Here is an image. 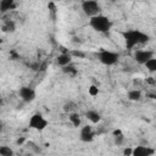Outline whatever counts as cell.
<instances>
[{
    "instance_id": "obj_3",
    "label": "cell",
    "mask_w": 156,
    "mask_h": 156,
    "mask_svg": "<svg viewBox=\"0 0 156 156\" xmlns=\"http://www.w3.org/2000/svg\"><path fill=\"white\" fill-rule=\"evenodd\" d=\"M80 6H82V10H83L84 15L88 16L89 18L101 13V6L95 0H85V1L82 2Z\"/></svg>"
},
{
    "instance_id": "obj_10",
    "label": "cell",
    "mask_w": 156,
    "mask_h": 156,
    "mask_svg": "<svg viewBox=\"0 0 156 156\" xmlns=\"http://www.w3.org/2000/svg\"><path fill=\"white\" fill-rule=\"evenodd\" d=\"M72 62V56L71 54H67V52H62L57 57H56V63L61 67H66L68 65H71Z\"/></svg>"
},
{
    "instance_id": "obj_24",
    "label": "cell",
    "mask_w": 156,
    "mask_h": 156,
    "mask_svg": "<svg viewBox=\"0 0 156 156\" xmlns=\"http://www.w3.org/2000/svg\"><path fill=\"white\" fill-rule=\"evenodd\" d=\"M71 56H78V57H84L85 54L82 52V51H72L71 52Z\"/></svg>"
},
{
    "instance_id": "obj_2",
    "label": "cell",
    "mask_w": 156,
    "mask_h": 156,
    "mask_svg": "<svg viewBox=\"0 0 156 156\" xmlns=\"http://www.w3.org/2000/svg\"><path fill=\"white\" fill-rule=\"evenodd\" d=\"M112 21L102 13L89 18V26L98 33H107L112 28Z\"/></svg>"
},
{
    "instance_id": "obj_12",
    "label": "cell",
    "mask_w": 156,
    "mask_h": 156,
    "mask_svg": "<svg viewBox=\"0 0 156 156\" xmlns=\"http://www.w3.org/2000/svg\"><path fill=\"white\" fill-rule=\"evenodd\" d=\"M15 6H16V4L13 0H1L0 1V11L1 12L12 10V9H15Z\"/></svg>"
},
{
    "instance_id": "obj_23",
    "label": "cell",
    "mask_w": 156,
    "mask_h": 156,
    "mask_svg": "<svg viewBox=\"0 0 156 156\" xmlns=\"http://www.w3.org/2000/svg\"><path fill=\"white\" fill-rule=\"evenodd\" d=\"M132 151H133V147H124L123 149V156H132Z\"/></svg>"
},
{
    "instance_id": "obj_28",
    "label": "cell",
    "mask_w": 156,
    "mask_h": 156,
    "mask_svg": "<svg viewBox=\"0 0 156 156\" xmlns=\"http://www.w3.org/2000/svg\"><path fill=\"white\" fill-rule=\"evenodd\" d=\"M2 43H4V39H2V38H0V45H1Z\"/></svg>"
},
{
    "instance_id": "obj_22",
    "label": "cell",
    "mask_w": 156,
    "mask_h": 156,
    "mask_svg": "<svg viewBox=\"0 0 156 156\" xmlns=\"http://www.w3.org/2000/svg\"><path fill=\"white\" fill-rule=\"evenodd\" d=\"M27 146H28V149H30L33 152H37V154L40 152V149H39L33 141H27Z\"/></svg>"
},
{
    "instance_id": "obj_29",
    "label": "cell",
    "mask_w": 156,
    "mask_h": 156,
    "mask_svg": "<svg viewBox=\"0 0 156 156\" xmlns=\"http://www.w3.org/2000/svg\"><path fill=\"white\" fill-rule=\"evenodd\" d=\"M0 105H1V99H0Z\"/></svg>"
},
{
    "instance_id": "obj_15",
    "label": "cell",
    "mask_w": 156,
    "mask_h": 156,
    "mask_svg": "<svg viewBox=\"0 0 156 156\" xmlns=\"http://www.w3.org/2000/svg\"><path fill=\"white\" fill-rule=\"evenodd\" d=\"M0 156H15V152L10 146L1 145L0 146Z\"/></svg>"
},
{
    "instance_id": "obj_14",
    "label": "cell",
    "mask_w": 156,
    "mask_h": 156,
    "mask_svg": "<svg viewBox=\"0 0 156 156\" xmlns=\"http://www.w3.org/2000/svg\"><path fill=\"white\" fill-rule=\"evenodd\" d=\"M127 96L130 101H139L141 99V91L139 89H132L128 91Z\"/></svg>"
},
{
    "instance_id": "obj_13",
    "label": "cell",
    "mask_w": 156,
    "mask_h": 156,
    "mask_svg": "<svg viewBox=\"0 0 156 156\" xmlns=\"http://www.w3.org/2000/svg\"><path fill=\"white\" fill-rule=\"evenodd\" d=\"M68 119L71 122V124L73 127H79L82 124V118L79 116L78 112H72V113H68Z\"/></svg>"
},
{
    "instance_id": "obj_9",
    "label": "cell",
    "mask_w": 156,
    "mask_h": 156,
    "mask_svg": "<svg viewBox=\"0 0 156 156\" xmlns=\"http://www.w3.org/2000/svg\"><path fill=\"white\" fill-rule=\"evenodd\" d=\"M94 139V132L90 126H84L80 129V140L84 143H90Z\"/></svg>"
},
{
    "instance_id": "obj_17",
    "label": "cell",
    "mask_w": 156,
    "mask_h": 156,
    "mask_svg": "<svg viewBox=\"0 0 156 156\" xmlns=\"http://www.w3.org/2000/svg\"><path fill=\"white\" fill-rule=\"evenodd\" d=\"M76 107H77V105L73 101H68L63 105V111L67 113H72V112H76Z\"/></svg>"
},
{
    "instance_id": "obj_20",
    "label": "cell",
    "mask_w": 156,
    "mask_h": 156,
    "mask_svg": "<svg viewBox=\"0 0 156 156\" xmlns=\"http://www.w3.org/2000/svg\"><path fill=\"white\" fill-rule=\"evenodd\" d=\"M99 88H98V85H90L89 88H88V94L90 95V96H98L99 95Z\"/></svg>"
},
{
    "instance_id": "obj_8",
    "label": "cell",
    "mask_w": 156,
    "mask_h": 156,
    "mask_svg": "<svg viewBox=\"0 0 156 156\" xmlns=\"http://www.w3.org/2000/svg\"><path fill=\"white\" fill-rule=\"evenodd\" d=\"M152 155H155V149L149 145H138L132 151V156H152Z\"/></svg>"
},
{
    "instance_id": "obj_1",
    "label": "cell",
    "mask_w": 156,
    "mask_h": 156,
    "mask_svg": "<svg viewBox=\"0 0 156 156\" xmlns=\"http://www.w3.org/2000/svg\"><path fill=\"white\" fill-rule=\"evenodd\" d=\"M123 38H124V41H126V46L129 50H132L136 45L147 43L149 39H150V37L146 33H144L141 30H138V29H130V30L124 32Z\"/></svg>"
},
{
    "instance_id": "obj_18",
    "label": "cell",
    "mask_w": 156,
    "mask_h": 156,
    "mask_svg": "<svg viewBox=\"0 0 156 156\" xmlns=\"http://www.w3.org/2000/svg\"><path fill=\"white\" fill-rule=\"evenodd\" d=\"M15 29H16V26H15V23L12 21H7L2 26V30L4 32H15Z\"/></svg>"
},
{
    "instance_id": "obj_4",
    "label": "cell",
    "mask_w": 156,
    "mask_h": 156,
    "mask_svg": "<svg viewBox=\"0 0 156 156\" xmlns=\"http://www.w3.org/2000/svg\"><path fill=\"white\" fill-rule=\"evenodd\" d=\"M98 58H99V61L102 65H105V66H112V65H115L118 61L119 54H117L115 51H111V50H101L98 54Z\"/></svg>"
},
{
    "instance_id": "obj_25",
    "label": "cell",
    "mask_w": 156,
    "mask_h": 156,
    "mask_svg": "<svg viewBox=\"0 0 156 156\" xmlns=\"http://www.w3.org/2000/svg\"><path fill=\"white\" fill-rule=\"evenodd\" d=\"M4 132V123H2V121H0V133H2Z\"/></svg>"
},
{
    "instance_id": "obj_6",
    "label": "cell",
    "mask_w": 156,
    "mask_h": 156,
    "mask_svg": "<svg viewBox=\"0 0 156 156\" xmlns=\"http://www.w3.org/2000/svg\"><path fill=\"white\" fill-rule=\"evenodd\" d=\"M152 57H155V52L152 50H136L134 52V60L139 65H145Z\"/></svg>"
},
{
    "instance_id": "obj_11",
    "label": "cell",
    "mask_w": 156,
    "mask_h": 156,
    "mask_svg": "<svg viewBox=\"0 0 156 156\" xmlns=\"http://www.w3.org/2000/svg\"><path fill=\"white\" fill-rule=\"evenodd\" d=\"M85 117L88 118V121H90L91 123H99L101 121V115L96 111V110H88L85 112Z\"/></svg>"
},
{
    "instance_id": "obj_21",
    "label": "cell",
    "mask_w": 156,
    "mask_h": 156,
    "mask_svg": "<svg viewBox=\"0 0 156 156\" xmlns=\"http://www.w3.org/2000/svg\"><path fill=\"white\" fill-rule=\"evenodd\" d=\"M113 139H115V144H116L117 146H121V145H123V143H124V135H123L122 133L118 134V135H115Z\"/></svg>"
},
{
    "instance_id": "obj_26",
    "label": "cell",
    "mask_w": 156,
    "mask_h": 156,
    "mask_svg": "<svg viewBox=\"0 0 156 156\" xmlns=\"http://www.w3.org/2000/svg\"><path fill=\"white\" fill-rule=\"evenodd\" d=\"M23 143H24V139H23V138H21V139L17 140V144H18V145H21V144H23Z\"/></svg>"
},
{
    "instance_id": "obj_16",
    "label": "cell",
    "mask_w": 156,
    "mask_h": 156,
    "mask_svg": "<svg viewBox=\"0 0 156 156\" xmlns=\"http://www.w3.org/2000/svg\"><path fill=\"white\" fill-rule=\"evenodd\" d=\"M144 66L146 67V69H147L149 72H151V73L156 72V58H155V57L150 58V60H149Z\"/></svg>"
},
{
    "instance_id": "obj_7",
    "label": "cell",
    "mask_w": 156,
    "mask_h": 156,
    "mask_svg": "<svg viewBox=\"0 0 156 156\" xmlns=\"http://www.w3.org/2000/svg\"><path fill=\"white\" fill-rule=\"evenodd\" d=\"M18 95L22 99V101H24V102H32L37 98L35 90L33 88H30V87H22V88H20Z\"/></svg>"
},
{
    "instance_id": "obj_19",
    "label": "cell",
    "mask_w": 156,
    "mask_h": 156,
    "mask_svg": "<svg viewBox=\"0 0 156 156\" xmlns=\"http://www.w3.org/2000/svg\"><path fill=\"white\" fill-rule=\"evenodd\" d=\"M62 69H63V72H65L66 74H68V76H71V77H74V76L77 74V69H76L73 66H71V65L63 67Z\"/></svg>"
},
{
    "instance_id": "obj_27",
    "label": "cell",
    "mask_w": 156,
    "mask_h": 156,
    "mask_svg": "<svg viewBox=\"0 0 156 156\" xmlns=\"http://www.w3.org/2000/svg\"><path fill=\"white\" fill-rule=\"evenodd\" d=\"M22 156H33V152H28V154H26V155H22Z\"/></svg>"
},
{
    "instance_id": "obj_5",
    "label": "cell",
    "mask_w": 156,
    "mask_h": 156,
    "mask_svg": "<svg viewBox=\"0 0 156 156\" xmlns=\"http://www.w3.org/2000/svg\"><path fill=\"white\" fill-rule=\"evenodd\" d=\"M28 126H29V128L40 132V130H44V129L49 126V121H48L41 113H34V115H32V117L29 118Z\"/></svg>"
}]
</instances>
